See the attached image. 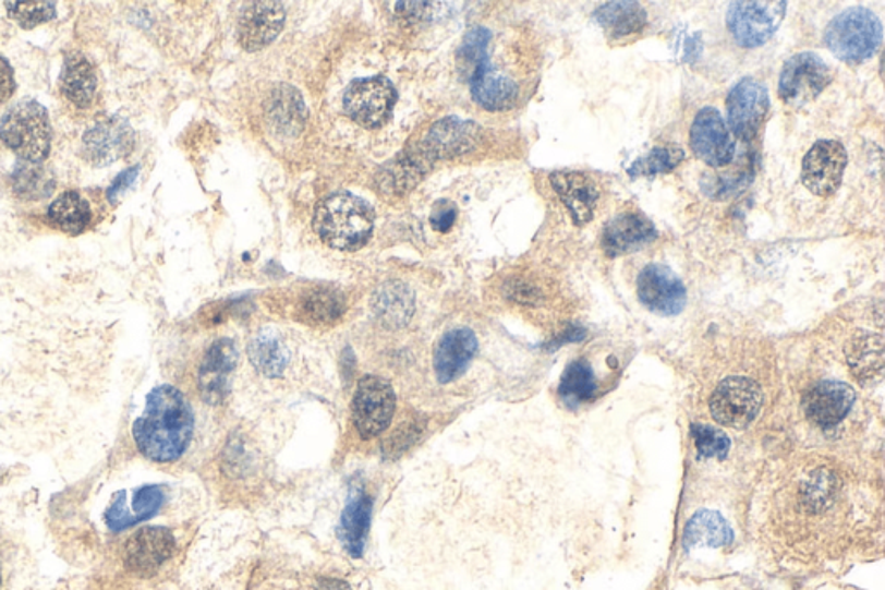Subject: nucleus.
Masks as SVG:
<instances>
[{"instance_id": "4c0bfd02", "label": "nucleus", "mask_w": 885, "mask_h": 590, "mask_svg": "<svg viewBox=\"0 0 885 590\" xmlns=\"http://www.w3.org/2000/svg\"><path fill=\"white\" fill-rule=\"evenodd\" d=\"M457 220V208L453 203L439 202L431 214V226L438 232L450 231Z\"/></svg>"}, {"instance_id": "473e14b6", "label": "nucleus", "mask_w": 885, "mask_h": 590, "mask_svg": "<svg viewBox=\"0 0 885 590\" xmlns=\"http://www.w3.org/2000/svg\"><path fill=\"white\" fill-rule=\"evenodd\" d=\"M882 336L866 335L857 338L849 347L848 360L852 371L861 380L882 373Z\"/></svg>"}, {"instance_id": "a211bd4d", "label": "nucleus", "mask_w": 885, "mask_h": 590, "mask_svg": "<svg viewBox=\"0 0 885 590\" xmlns=\"http://www.w3.org/2000/svg\"><path fill=\"white\" fill-rule=\"evenodd\" d=\"M477 350V336L469 327H456L445 333L436 345L433 357L436 380L441 385L457 382L464 376Z\"/></svg>"}, {"instance_id": "4468645a", "label": "nucleus", "mask_w": 885, "mask_h": 590, "mask_svg": "<svg viewBox=\"0 0 885 590\" xmlns=\"http://www.w3.org/2000/svg\"><path fill=\"white\" fill-rule=\"evenodd\" d=\"M690 146L699 159L710 167L719 168L730 164L736 155V144L730 130L718 109H701L690 129Z\"/></svg>"}, {"instance_id": "c9c22d12", "label": "nucleus", "mask_w": 885, "mask_h": 590, "mask_svg": "<svg viewBox=\"0 0 885 590\" xmlns=\"http://www.w3.org/2000/svg\"><path fill=\"white\" fill-rule=\"evenodd\" d=\"M5 8L9 17L26 29L44 25L56 17L54 2H5Z\"/></svg>"}, {"instance_id": "412c9836", "label": "nucleus", "mask_w": 885, "mask_h": 590, "mask_svg": "<svg viewBox=\"0 0 885 590\" xmlns=\"http://www.w3.org/2000/svg\"><path fill=\"white\" fill-rule=\"evenodd\" d=\"M857 394L842 382H822L811 388L804 397V412L808 419L820 428H832L842 421L851 411Z\"/></svg>"}, {"instance_id": "20e7f679", "label": "nucleus", "mask_w": 885, "mask_h": 590, "mask_svg": "<svg viewBox=\"0 0 885 590\" xmlns=\"http://www.w3.org/2000/svg\"><path fill=\"white\" fill-rule=\"evenodd\" d=\"M0 141L26 164L46 161L52 144L47 109L34 99H25L9 108L0 122Z\"/></svg>"}, {"instance_id": "39448f33", "label": "nucleus", "mask_w": 885, "mask_h": 590, "mask_svg": "<svg viewBox=\"0 0 885 590\" xmlns=\"http://www.w3.org/2000/svg\"><path fill=\"white\" fill-rule=\"evenodd\" d=\"M881 43V20L866 8H851L837 14L825 29V44L844 63H863L877 52Z\"/></svg>"}, {"instance_id": "ea45409f", "label": "nucleus", "mask_w": 885, "mask_h": 590, "mask_svg": "<svg viewBox=\"0 0 885 590\" xmlns=\"http://www.w3.org/2000/svg\"><path fill=\"white\" fill-rule=\"evenodd\" d=\"M138 173H141V167L135 165V167L126 168L125 172L120 173L117 179L113 180V184L109 185L108 191H106V196H108L109 203H117L118 197L120 194L125 193L126 189L132 188L134 185L135 180H137Z\"/></svg>"}, {"instance_id": "7ed1b4c3", "label": "nucleus", "mask_w": 885, "mask_h": 590, "mask_svg": "<svg viewBox=\"0 0 885 590\" xmlns=\"http://www.w3.org/2000/svg\"><path fill=\"white\" fill-rule=\"evenodd\" d=\"M314 227L322 241L330 248L355 252L371 239L374 212L355 194H330L315 208Z\"/></svg>"}, {"instance_id": "5701e85b", "label": "nucleus", "mask_w": 885, "mask_h": 590, "mask_svg": "<svg viewBox=\"0 0 885 590\" xmlns=\"http://www.w3.org/2000/svg\"><path fill=\"white\" fill-rule=\"evenodd\" d=\"M657 238L656 227L640 214L627 212L607 222L602 234V246L609 256L627 255L642 250Z\"/></svg>"}, {"instance_id": "f8f14e48", "label": "nucleus", "mask_w": 885, "mask_h": 590, "mask_svg": "<svg viewBox=\"0 0 885 590\" xmlns=\"http://www.w3.org/2000/svg\"><path fill=\"white\" fill-rule=\"evenodd\" d=\"M135 146V132L120 117L102 118L82 137V156L94 167H108L126 158Z\"/></svg>"}, {"instance_id": "f704fd0d", "label": "nucleus", "mask_w": 885, "mask_h": 590, "mask_svg": "<svg viewBox=\"0 0 885 590\" xmlns=\"http://www.w3.org/2000/svg\"><path fill=\"white\" fill-rule=\"evenodd\" d=\"M344 312L343 298L335 291L318 289L310 293L303 302V314L314 323L329 324L338 321Z\"/></svg>"}, {"instance_id": "f257e3e1", "label": "nucleus", "mask_w": 885, "mask_h": 590, "mask_svg": "<svg viewBox=\"0 0 885 590\" xmlns=\"http://www.w3.org/2000/svg\"><path fill=\"white\" fill-rule=\"evenodd\" d=\"M194 433V412L184 394L172 385L156 386L146 398L143 416L132 426L138 453L149 461H179Z\"/></svg>"}, {"instance_id": "c85d7f7f", "label": "nucleus", "mask_w": 885, "mask_h": 590, "mask_svg": "<svg viewBox=\"0 0 885 590\" xmlns=\"http://www.w3.org/2000/svg\"><path fill=\"white\" fill-rule=\"evenodd\" d=\"M595 22L609 38H625L639 34L647 23V13L637 2H607L595 11Z\"/></svg>"}, {"instance_id": "ddd939ff", "label": "nucleus", "mask_w": 885, "mask_h": 590, "mask_svg": "<svg viewBox=\"0 0 885 590\" xmlns=\"http://www.w3.org/2000/svg\"><path fill=\"white\" fill-rule=\"evenodd\" d=\"M848 165V153L836 141H819L802 159L801 180L814 196L836 193Z\"/></svg>"}, {"instance_id": "2eb2a0df", "label": "nucleus", "mask_w": 885, "mask_h": 590, "mask_svg": "<svg viewBox=\"0 0 885 590\" xmlns=\"http://www.w3.org/2000/svg\"><path fill=\"white\" fill-rule=\"evenodd\" d=\"M640 302L659 315H678L687 305V289L671 268L651 264L637 281Z\"/></svg>"}, {"instance_id": "423d86ee", "label": "nucleus", "mask_w": 885, "mask_h": 590, "mask_svg": "<svg viewBox=\"0 0 885 590\" xmlns=\"http://www.w3.org/2000/svg\"><path fill=\"white\" fill-rule=\"evenodd\" d=\"M832 82V70L819 55L799 52L781 68L778 96L792 108L810 105Z\"/></svg>"}, {"instance_id": "393cba45", "label": "nucleus", "mask_w": 885, "mask_h": 590, "mask_svg": "<svg viewBox=\"0 0 885 590\" xmlns=\"http://www.w3.org/2000/svg\"><path fill=\"white\" fill-rule=\"evenodd\" d=\"M61 93L76 108H90L97 93V72L94 64L82 52L72 51L64 56L61 72Z\"/></svg>"}, {"instance_id": "aec40b11", "label": "nucleus", "mask_w": 885, "mask_h": 590, "mask_svg": "<svg viewBox=\"0 0 885 590\" xmlns=\"http://www.w3.org/2000/svg\"><path fill=\"white\" fill-rule=\"evenodd\" d=\"M284 22V5L280 2H253L239 20V44L246 51H259L276 40Z\"/></svg>"}, {"instance_id": "7c9ffc66", "label": "nucleus", "mask_w": 885, "mask_h": 590, "mask_svg": "<svg viewBox=\"0 0 885 590\" xmlns=\"http://www.w3.org/2000/svg\"><path fill=\"white\" fill-rule=\"evenodd\" d=\"M597 380L585 359L572 360L560 377L559 395L569 406L590 402L597 395Z\"/></svg>"}, {"instance_id": "a878e982", "label": "nucleus", "mask_w": 885, "mask_h": 590, "mask_svg": "<svg viewBox=\"0 0 885 590\" xmlns=\"http://www.w3.org/2000/svg\"><path fill=\"white\" fill-rule=\"evenodd\" d=\"M736 535L727 519L716 511H699L689 519L683 532V547L692 549L728 547L734 544Z\"/></svg>"}, {"instance_id": "b1692460", "label": "nucleus", "mask_w": 885, "mask_h": 590, "mask_svg": "<svg viewBox=\"0 0 885 590\" xmlns=\"http://www.w3.org/2000/svg\"><path fill=\"white\" fill-rule=\"evenodd\" d=\"M550 182L578 226L592 220L598 202V188L592 177L580 172H557L551 173Z\"/></svg>"}, {"instance_id": "0eeeda50", "label": "nucleus", "mask_w": 885, "mask_h": 590, "mask_svg": "<svg viewBox=\"0 0 885 590\" xmlns=\"http://www.w3.org/2000/svg\"><path fill=\"white\" fill-rule=\"evenodd\" d=\"M397 411L393 386L377 376L362 377L351 404L353 423L362 438H374L385 433Z\"/></svg>"}, {"instance_id": "dca6fc26", "label": "nucleus", "mask_w": 885, "mask_h": 590, "mask_svg": "<svg viewBox=\"0 0 885 590\" xmlns=\"http://www.w3.org/2000/svg\"><path fill=\"white\" fill-rule=\"evenodd\" d=\"M173 551L175 537L168 528H141L126 542L123 563L132 574L150 577L172 557Z\"/></svg>"}, {"instance_id": "72a5a7b5", "label": "nucleus", "mask_w": 885, "mask_h": 590, "mask_svg": "<svg viewBox=\"0 0 885 590\" xmlns=\"http://www.w3.org/2000/svg\"><path fill=\"white\" fill-rule=\"evenodd\" d=\"M686 158V153L680 147L657 146L647 155L637 159L635 164L628 168V176L652 177L657 173H669L678 167Z\"/></svg>"}, {"instance_id": "9b49d317", "label": "nucleus", "mask_w": 885, "mask_h": 590, "mask_svg": "<svg viewBox=\"0 0 885 590\" xmlns=\"http://www.w3.org/2000/svg\"><path fill=\"white\" fill-rule=\"evenodd\" d=\"M768 109L769 96L766 87L760 80L745 76L728 94V127L742 141H752L760 134Z\"/></svg>"}, {"instance_id": "58836bf2", "label": "nucleus", "mask_w": 885, "mask_h": 590, "mask_svg": "<svg viewBox=\"0 0 885 590\" xmlns=\"http://www.w3.org/2000/svg\"><path fill=\"white\" fill-rule=\"evenodd\" d=\"M419 433H421V428L415 426V424L401 426L400 430L389 438L388 445H386V450H388L389 456H400L407 447H410V444L414 442Z\"/></svg>"}, {"instance_id": "f3484780", "label": "nucleus", "mask_w": 885, "mask_h": 590, "mask_svg": "<svg viewBox=\"0 0 885 590\" xmlns=\"http://www.w3.org/2000/svg\"><path fill=\"white\" fill-rule=\"evenodd\" d=\"M239 352L229 338L217 339L203 357L199 368L201 397L209 406H218L230 392L229 376L238 365Z\"/></svg>"}, {"instance_id": "4be33fe9", "label": "nucleus", "mask_w": 885, "mask_h": 590, "mask_svg": "<svg viewBox=\"0 0 885 590\" xmlns=\"http://www.w3.org/2000/svg\"><path fill=\"white\" fill-rule=\"evenodd\" d=\"M125 495V490L117 492L113 495V503L106 513V525L113 532H122L126 528L153 518L158 515L167 501L165 489L159 485H144L135 490L130 506L126 504Z\"/></svg>"}, {"instance_id": "a19ab883", "label": "nucleus", "mask_w": 885, "mask_h": 590, "mask_svg": "<svg viewBox=\"0 0 885 590\" xmlns=\"http://www.w3.org/2000/svg\"><path fill=\"white\" fill-rule=\"evenodd\" d=\"M14 91H16V80H14L13 67L9 64L4 56H0V105H5L11 99Z\"/></svg>"}, {"instance_id": "2f4dec72", "label": "nucleus", "mask_w": 885, "mask_h": 590, "mask_svg": "<svg viewBox=\"0 0 885 590\" xmlns=\"http://www.w3.org/2000/svg\"><path fill=\"white\" fill-rule=\"evenodd\" d=\"M54 189V179L50 177L43 164L17 165L13 173V191L28 202H37L49 196Z\"/></svg>"}, {"instance_id": "c756f323", "label": "nucleus", "mask_w": 885, "mask_h": 590, "mask_svg": "<svg viewBox=\"0 0 885 590\" xmlns=\"http://www.w3.org/2000/svg\"><path fill=\"white\" fill-rule=\"evenodd\" d=\"M251 364L267 377H280L289 364V352L274 332L258 333L247 345Z\"/></svg>"}, {"instance_id": "6e6552de", "label": "nucleus", "mask_w": 885, "mask_h": 590, "mask_svg": "<svg viewBox=\"0 0 885 590\" xmlns=\"http://www.w3.org/2000/svg\"><path fill=\"white\" fill-rule=\"evenodd\" d=\"M787 2H734L727 13L731 37L743 49L768 43L786 16Z\"/></svg>"}, {"instance_id": "1a4fd4ad", "label": "nucleus", "mask_w": 885, "mask_h": 590, "mask_svg": "<svg viewBox=\"0 0 885 590\" xmlns=\"http://www.w3.org/2000/svg\"><path fill=\"white\" fill-rule=\"evenodd\" d=\"M344 109L365 129H379L388 122L397 105V88L385 76L351 82L344 93Z\"/></svg>"}, {"instance_id": "9d476101", "label": "nucleus", "mask_w": 885, "mask_h": 590, "mask_svg": "<svg viewBox=\"0 0 885 590\" xmlns=\"http://www.w3.org/2000/svg\"><path fill=\"white\" fill-rule=\"evenodd\" d=\"M763 394L756 382L749 377H727L719 383L711 397V414L723 426L740 428L749 424L760 414Z\"/></svg>"}, {"instance_id": "bb28decb", "label": "nucleus", "mask_w": 885, "mask_h": 590, "mask_svg": "<svg viewBox=\"0 0 885 590\" xmlns=\"http://www.w3.org/2000/svg\"><path fill=\"white\" fill-rule=\"evenodd\" d=\"M50 226L64 234L78 236L87 231L93 220V209L78 191H64L47 209Z\"/></svg>"}, {"instance_id": "79ce46f5", "label": "nucleus", "mask_w": 885, "mask_h": 590, "mask_svg": "<svg viewBox=\"0 0 885 590\" xmlns=\"http://www.w3.org/2000/svg\"><path fill=\"white\" fill-rule=\"evenodd\" d=\"M0 586H2V574H0Z\"/></svg>"}, {"instance_id": "6ab92c4d", "label": "nucleus", "mask_w": 885, "mask_h": 590, "mask_svg": "<svg viewBox=\"0 0 885 590\" xmlns=\"http://www.w3.org/2000/svg\"><path fill=\"white\" fill-rule=\"evenodd\" d=\"M374 498L362 483L355 482L348 490L347 504L339 518L338 537L351 557L364 556L371 528Z\"/></svg>"}, {"instance_id": "e433bc0d", "label": "nucleus", "mask_w": 885, "mask_h": 590, "mask_svg": "<svg viewBox=\"0 0 885 590\" xmlns=\"http://www.w3.org/2000/svg\"><path fill=\"white\" fill-rule=\"evenodd\" d=\"M692 432L693 442L698 447L699 456L706 457V459H723L730 450V440L727 435H723L714 428L702 426V424H693L690 428Z\"/></svg>"}, {"instance_id": "f03ea898", "label": "nucleus", "mask_w": 885, "mask_h": 590, "mask_svg": "<svg viewBox=\"0 0 885 590\" xmlns=\"http://www.w3.org/2000/svg\"><path fill=\"white\" fill-rule=\"evenodd\" d=\"M489 44L492 32L488 28H472L457 52V63L476 105L486 111H506L516 106L521 91L512 76L493 64Z\"/></svg>"}, {"instance_id": "cd10ccee", "label": "nucleus", "mask_w": 885, "mask_h": 590, "mask_svg": "<svg viewBox=\"0 0 885 590\" xmlns=\"http://www.w3.org/2000/svg\"><path fill=\"white\" fill-rule=\"evenodd\" d=\"M372 306L386 326H405L414 314V294L401 282H386L372 298Z\"/></svg>"}]
</instances>
